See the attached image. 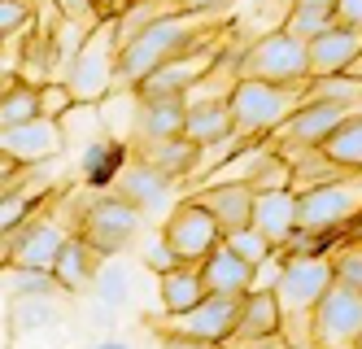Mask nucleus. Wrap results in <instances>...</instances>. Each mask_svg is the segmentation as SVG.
<instances>
[{
    "label": "nucleus",
    "mask_w": 362,
    "mask_h": 349,
    "mask_svg": "<svg viewBox=\"0 0 362 349\" xmlns=\"http://www.w3.org/2000/svg\"><path fill=\"white\" fill-rule=\"evenodd\" d=\"M223 240H227V245H231V249H236L240 258H249L253 266H257V262H267V258L275 253V245H271V240H267L262 231H257L253 223H245V227H236V231H227Z\"/></svg>",
    "instance_id": "obj_32"
},
{
    "label": "nucleus",
    "mask_w": 362,
    "mask_h": 349,
    "mask_svg": "<svg viewBox=\"0 0 362 349\" xmlns=\"http://www.w3.org/2000/svg\"><path fill=\"white\" fill-rule=\"evenodd\" d=\"M236 127V114H231V101L214 96V101H188V122H184V136H192L197 144H214L223 136H231Z\"/></svg>",
    "instance_id": "obj_25"
},
{
    "label": "nucleus",
    "mask_w": 362,
    "mask_h": 349,
    "mask_svg": "<svg viewBox=\"0 0 362 349\" xmlns=\"http://www.w3.org/2000/svg\"><path fill=\"white\" fill-rule=\"evenodd\" d=\"M253 227L275 249L288 245V236L297 231V188H262L253 197Z\"/></svg>",
    "instance_id": "obj_17"
},
{
    "label": "nucleus",
    "mask_w": 362,
    "mask_h": 349,
    "mask_svg": "<svg viewBox=\"0 0 362 349\" xmlns=\"http://www.w3.org/2000/svg\"><path fill=\"white\" fill-rule=\"evenodd\" d=\"M349 110H358V105H345V101H305L288 122H279L271 131V136H275L279 149H319Z\"/></svg>",
    "instance_id": "obj_12"
},
{
    "label": "nucleus",
    "mask_w": 362,
    "mask_h": 349,
    "mask_svg": "<svg viewBox=\"0 0 362 349\" xmlns=\"http://www.w3.org/2000/svg\"><path fill=\"white\" fill-rule=\"evenodd\" d=\"M22 175H27V166H18L13 157H5V153H0V193H9V188H13Z\"/></svg>",
    "instance_id": "obj_39"
},
{
    "label": "nucleus",
    "mask_w": 362,
    "mask_h": 349,
    "mask_svg": "<svg viewBox=\"0 0 362 349\" xmlns=\"http://www.w3.org/2000/svg\"><path fill=\"white\" fill-rule=\"evenodd\" d=\"M332 266H336V280L362 292V245H345L341 253H332Z\"/></svg>",
    "instance_id": "obj_33"
},
{
    "label": "nucleus",
    "mask_w": 362,
    "mask_h": 349,
    "mask_svg": "<svg viewBox=\"0 0 362 349\" xmlns=\"http://www.w3.org/2000/svg\"><path fill=\"white\" fill-rule=\"evenodd\" d=\"M240 310H245V292H205L192 310L162 314V319H148V324L179 345H214L236 336Z\"/></svg>",
    "instance_id": "obj_5"
},
{
    "label": "nucleus",
    "mask_w": 362,
    "mask_h": 349,
    "mask_svg": "<svg viewBox=\"0 0 362 349\" xmlns=\"http://www.w3.org/2000/svg\"><path fill=\"white\" fill-rule=\"evenodd\" d=\"M336 22H362V0H336Z\"/></svg>",
    "instance_id": "obj_41"
},
{
    "label": "nucleus",
    "mask_w": 362,
    "mask_h": 349,
    "mask_svg": "<svg viewBox=\"0 0 362 349\" xmlns=\"http://www.w3.org/2000/svg\"><path fill=\"white\" fill-rule=\"evenodd\" d=\"M231 341H288L284 336V306L275 297V288H249L245 310Z\"/></svg>",
    "instance_id": "obj_20"
},
{
    "label": "nucleus",
    "mask_w": 362,
    "mask_h": 349,
    "mask_svg": "<svg viewBox=\"0 0 362 349\" xmlns=\"http://www.w3.org/2000/svg\"><path fill=\"white\" fill-rule=\"evenodd\" d=\"M358 52H362V22H336L323 35L310 40V74L349 70Z\"/></svg>",
    "instance_id": "obj_16"
},
{
    "label": "nucleus",
    "mask_w": 362,
    "mask_h": 349,
    "mask_svg": "<svg viewBox=\"0 0 362 349\" xmlns=\"http://www.w3.org/2000/svg\"><path fill=\"white\" fill-rule=\"evenodd\" d=\"M53 5H57V13H62L66 22H92V26L100 22L92 0H53Z\"/></svg>",
    "instance_id": "obj_38"
},
{
    "label": "nucleus",
    "mask_w": 362,
    "mask_h": 349,
    "mask_svg": "<svg viewBox=\"0 0 362 349\" xmlns=\"http://www.w3.org/2000/svg\"><path fill=\"white\" fill-rule=\"evenodd\" d=\"M132 153L153 162V166H162V171H170L175 179L197 175V162H201V144L192 136H136Z\"/></svg>",
    "instance_id": "obj_19"
},
{
    "label": "nucleus",
    "mask_w": 362,
    "mask_h": 349,
    "mask_svg": "<svg viewBox=\"0 0 362 349\" xmlns=\"http://www.w3.org/2000/svg\"><path fill=\"white\" fill-rule=\"evenodd\" d=\"M35 114H44V92H40V84H31V79H18V84L0 96V127L27 122Z\"/></svg>",
    "instance_id": "obj_29"
},
{
    "label": "nucleus",
    "mask_w": 362,
    "mask_h": 349,
    "mask_svg": "<svg viewBox=\"0 0 362 349\" xmlns=\"http://www.w3.org/2000/svg\"><path fill=\"white\" fill-rule=\"evenodd\" d=\"M240 74L249 79H271V84H305L310 74V44L297 40L293 31H284V26H275V31H262L245 52H240Z\"/></svg>",
    "instance_id": "obj_8"
},
{
    "label": "nucleus",
    "mask_w": 362,
    "mask_h": 349,
    "mask_svg": "<svg viewBox=\"0 0 362 349\" xmlns=\"http://www.w3.org/2000/svg\"><path fill=\"white\" fill-rule=\"evenodd\" d=\"M192 197L223 223V236L236 231V227H245V223H253V197H257V193H253V183H245V179L205 183V188H197Z\"/></svg>",
    "instance_id": "obj_18"
},
{
    "label": "nucleus",
    "mask_w": 362,
    "mask_h": 349,
    "mask_svg": "<svg viewBox=\"0 0 362 349\" xmlns=\"http://www.w3.org/2000/svg\"><path fill=\"white\" fill-rule=\"evenodd\" d=\"M114 74H118V18H105L92 26V35H83L79 52L66 62V84L79 105H92L114 92Z\"/></svg>",
    "instance_id": "obj_4"
},
{
    "label": "nucleus",
    "mask_w": 362,
    "mask_h": 349,
    "mask_svg": "<svg viewBox=\"0 0 362 349\" xmlns=\"http://www.w3.org/2000/svg\"><path fill=\"white\" fill-rule=\"evenodd\" d=\"M0 292H5V297H22V292H66V288L57 284L53 271H44V266L5 262L0 266Z\"/></svg>",
    "instance_id": "obj_28"
},
{
    "label": "nucleus",
    "mask_w": 362,
    "mask_h": 349,
    "mask_svg": "<svg viewBox=\"0 0 362 349\" xmlns=\"http://www.w3.org/2000/svg\"><path fill=\"white\" fill-rule=\"evenodd\" d=\"M201 275H205V284H210V292H249L257 266H253L249 258H240V253L223 240V245L201 262Z\"/></svg>",
    "instance_id": "obj_24"
},
{
    "label": "nucleus",
    "mask_w": 362,
    "mask_h": 349,
    "mask_svg": "<svg viewBox=\"0 0 362 349\" xmlns=\"http://www.w3.org/2000/svg\"><path fill=\"white\" fill-rule=\"evenodd\" d=\"M362 219V171L336 175L327 183L297 188V227L305 231H349Z\"/></svg>",
    "instance_id": "obj_6"
},
{
    "label": "nucleus",
    "mask_w": 362,
    "mask_h": 349,
    "mask_svg": "<svg viewBox=\"0 0 362 349\" xmlns=\"http://www.w3.org/2000/svg\"><path fill=\"white\" fill-rule=\"evenodd\" d=\"M31 26L27 0H0V35H22Z\"/></svg>",
    "instance_id": "obj_35"
},
{
    "label": "nucleus",
    "mask_w": 362,
    "mask_h": 349,
    "mask_svg": "<svg viewBox=\"0 0 362 349\" xmlns=\"http://www.w3.org/2000/svg\"><path fill=\"white\" fill-rule=\"evenodd\" d=\"M354 74H362V52H358V57H354V66H349Z\"/></svg>",
    "instance_id": "obj_43"
},
{
    "label": "nucleus",
    "mask_w": 362,
    "mask_h": 349,
    "mask_svg": "<svg viewBox=\"0 0 362 349\" xmlns=\"http://www.w3.org/2000/svg\"><path fill=\"white\" fill-rule=\"evenodd\" d=\"M175 175L170 171H162V166H153V162H144V157H127V162L118 166V175L110 179V188L118 197H127L132 205H140L144 214H158L162 210V201L175 193Z\"/></svg>",
    "instance_id": "obj_14"
},
{
    "label": "nucleus",
    "mask_w": 362,
    "mask_h": 349,
    "mask_svg": "<svg viewBox=\"0 0 362 349\" xmlns=\"http://www.w3.org/2000/svg\"><path fill=\"white\" fill-rule=\"evenodd\" d=\"M92 5H96V18L105 22V18H122L127 9L136 5V0H92Z\"/></svg>",
    "instance_id": "obj_40"
},
{
    "label": "nucleus",
    "mask_w": 362,
    "mask_h": 349,
    "mask_svg": "<svg viewBox=\"0 0 362 349\" xmlns=\"http://www.w3.org/2000/svg\"><path fill=\"white\" fill-rule=\"evenodd\" d=\"M62 310H57V292H22V297H9V314H5V332L18 341L35 328L57 324Z\"/></svg>",
    "instance_id": "obj_26"
},
{
    "label": "nucleus",
    "mask_w": 362,
    "mask_h": 349,
    "mask_svg": "<svg viewBox=\"0 0 362 349\" xmlns=\"http://www.w3.org/2000/svg\"><path fill=\"white\" fill-rule=\"evenodd\" d=\"M53 193H57V183L40 171V162L27 166V175H22L9 193H0V236H9L18 223H27L44 201H53Z\"/></svg>",
    "instance_id": "obj_15"
},
{
    "label": "nucleus",
    "mask_w": 362,
    "mask_h": 349,
    "mask_svg": "<svg viewBox=\"0 0 362 349\" xmlns=\"http://www.w3.org/2000/svg\"><path fill=\"white\" fill-rule=\"evenodd\" d=\"M140 223H144V210L110 188V193L92 197L79 214H74V236H83L88 245H96L105 258H118L140 236Z\"/></svg>",
    "instance_id": "obj_7"
},
{
    "label": "nucleus",
    "mask_w": 362,
    "mask_h": 349,
    "mask_svg": "<svg viewBox=\"0 0 362 349\" xmlns=\"http://www.w3.org/2000/svg\"><path fill=\"white\" fill-rule=\"evenodd\" d=\"M327 26H336V9H315V5H293L288 18H284V31H293L297 40H315L323 35Z\"/></svg>",
    "instance_id": "obj_31"
},
{
    "label": "nucleus",
    "mask_w": 362,
    "mask_h": 349,
    "mask_svg": "<svg viewBox=\"0 0 362 349\" xmlns=\"http://www.w3.org/2000/svg\"><path fill=\"white\" fill-rule=\"evenodd\" d=\"M305 101H345L362 105V74L354 70H336V74H315L305 88Z\"/></svg>",
    "instance_id": "obj_30"
},
{
    "label": "nucleus",
    "mask_w": 362,
    "mask_h": 349,
    "mask_svg": "<svg viewBox=\"0 0 362 349\" xmlns=\"http://www.w3.org/2000/svg\"><path fill=\"white\" fill-rule=\"evenodd\" d=\"M218 57H223V40H210V44H201V48H188V52H179V57L162 62L153 74H144L132 92L136 96H188L201 79L214 70Z\"/></svg>",
    "instance_id": "obj_10"
},
{
    "label": "nucleus",
    "mask_w": 362,
    "mask_h": 349,
    "mask_svg": "<svg viewBox=\"0 0 362 349\" xmlns=\"http://www.w3.org/2000/svg\"><path fill=\"white\" fill-rule=\"evenodd\" d=\"M40 92H44V114L48 118H62V114H70L74 105V92H70V84H40Z\"/></svg>",
    "instance_id": "obj_36"
},
{
    "label": "nucleus",
    "mask_w": 362,
    "mask_h": 349,
    "mask_svg": "<svg viewBox=\"0 0 362 349\" xmlns=\"http://www.w3.org/2000/svg\"><path fill=\"white\" fill-rule=\"evenodd\" d=\"M92 292H96V297L105 302V306H122V302H127V292H132V284H127L122 271H105V266H100V275H96Z\"/></svg>",
    "instance_id": "obj_34"
},
{
    "label": "nucleus",
    "mask_w": 362,
    "mask_h": 349,
    "mask_svg": "<svg viewBox=\"0 0 362 349\" xmlns=\"http://www.w3.org/2000/svg\"><path fill=\"white\" fill-rule=\"evenodd\" d=\"M184 122H188V96H136V118H132L136 136H184Z\"/></svg>",
    "instance_id": "obj_22"
},
{
    "label": "nucleus",
    "mask_w": 362,
    "mask_h": 349,
    "mask_svg": "<svg viewBox=\"0 0 362 349\" xmlns=\"http://www.w3.org/2000/svg\"><path fill=\"white\" fill-rule=\"evenodd\" d=\"M100 266H105V253H100L96 245H88L83 236L70 231V240L62 245V253L53 262V275H57V284L66 292H88L96 284V275H100Z\"/></svg>",
    "instance_id": "obj_21"
},
{
    "label": "nucleus",
    "mask_w": 362,
    "mask_h": 349,
    "mask_svg": "<svg viewBox=\"0 0 362 349\" xmlns=\"http://www.w3.org/2000/svg\"><path fill=\"white\" fill-rule=\"evenodd\" d=\"M305 84H271V79H249L240 74L236 88H231V114H236V127L245 136H267L279 122H288L301 105H305Z\"/></svg>",
    "instance_id": "obj_3"
},
{
    "label": "nucleus",
    "mask_w": 362,
    "mask_h": 349,
    "mask_svg": "<svg viewBox=\"0 0 362 349\" xmlns=\"http://www.w3.org/2000/svg\"><path fill=\"white\" fill-rule=\"evenodd\" d=\"M319 149H323V157H332L336 166L362 171V110H349Z\"/></svg>",
    "instance_id": "obj_27"
},
{
    "label": "nucleus",
    "mask_w": 362,
    "mask_h": 349,
    "mask_svg": "<svg viewBox=\"0 0 362 349\" xmlns=\"http://www.w3.org/2000/svg\"><path fill=\"white\" fill-rule=\"evenodd\" d=\"M223 18V9H179V13H166L153 26H144L140 35H132L122 48H118V74H114V88H127L132 92L144 74H153L162 62L179 57L188 48H201L218 40L214 22Z\"/></svg>",
    "instance_id": "obj_1"
},
{
    "label": "nucleus",
    "mask_w": 362,
    "mask_h": 349,
    "mask_svg": "<svg viewBox=\"0 0 362 349\" xmlns=\"http://www.w3.org/2000/svg\"><path fill=\"white\" fill-rule=\"evenodd\" d=\"M62 144H66L62 118H48V114H35L27 122H13V127H0V153L13 157L18 166L48 162L53 153H62Z\"/></svg>",
    "instance_id": "obj_13"
},
{
    "label": "nucleus",
    "mask_w": 362,
    "mask_h": 349,
    "mask_svg": "<svg viewBox=\"0 0 362 349\" xmlns=\"http://www.w3.org/2000/svg\"><path fill=\"white\" fill-rule=\"evenodd\" d=\"M5 40H9V35H0V48H5Z\"/></svg>",
    "instance_id": "obj_44"
},
{
    "label": "nucleus",
    "mask_w": 362,
    "mask_h": 349,
    "mask_svg": "<svg viewBox=\"0 0 362 349\" xmlns=\"http://www.w3.org/2000/svg\"><path fill=\"white\" fill-rule=\"evenodd\" d=\"M158 292H162V314H184L210 292V284L201 275V262H175L158 271Z\"/></svg>",
    "instance_id": "obj_23"
},
{
    "label": "nucleus",
    "mask_w": 362,
    "mask_h": 349,
    "mask_svg": "<svg viewBox=\"0 0 362 349\" xmlns=\"http://www.w3.org/2000/svg\"><path fill=\"white\" fill-rule=\"evenodd\" d=\"M166 245L179 253V262H205L218 245H223V223L205 210L197 197H184L162 223Z\"/></svg>",
    "instance_id": "obj_9"
},
{
    "label": "nucleus",
    "mask_w": 362,
    "mask_h": 349,
    "mask_svg": "<svg viewBox=\"0 0 362 349\" xmlns=\"http://www.w3.org/2000/svg\"><path fill=\"white\" fill-rule=\"evenodd\" d=\"M293 5H315V9H336V0H293Z\"/></svg>",
    "instance_id": "obj_42"
},
{
    "label": "nucleus",
    "mask_w": 362,
    "mask_h": 349,
    "mask_svg": "<svg viewBox=\"0 0 362 349\" xmlns=\"http://www.w3.org/2000/svg\"><path fill=\"white\" fill-rule=\"evenodd\" d=\"M175 262H179V253L166 245V236H158V240H148V245H144V266H148L153 275L166 271V266H175Z\"/></svg>",
    "instance_id": "obj_37"
},
{
    "label": "nucleus",
    "mask_w": 362,
    "mask_h": 349,
    "mask_svg": "<svg viewBox=\"0 0 362 349\" xmlns=\"http://www.w3.org/2000/svg\"><path fill=\"white\" fill-rule=\"evenodd\" d=\"M336 284L332 253H288L284 275L275 284V297L284 306V336L315 345V306Z\"/></svg>",
    "instance_id": "obj_2"
},
{
    "label": "nucleus",
    "mask_w": 362,
    "mask_h": 349,
    "mask_svg": "<svg viewBox=\"0 0 362 349\" xmlns=\"http://www.w3.org/2000/svg\"><path fill=\"white\" fill-rule=\"evenodd\" d=\"M362 341V292L336 280L315 306V345H358Z\"/></svg>",
    "instance_id": "obj_11"
}]
</instances>
